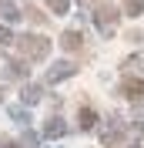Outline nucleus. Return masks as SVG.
Wrapping results in <instances>:
<instances>
[{
	"mask_svg": "<svg viewBox=\"0 0 144 148\" xmlns=\"http://www.w3.org/2000/svg\"><path fill=\"white\" fill-rule=\"evenodd\" d=\"M17 47H20V54L27 57V61H44V57L50 54V40H47V37H37V34L17 37Z\"/></svg>",
	"mask_w": 144,
	"mask_h": 148,
	"instance_id": "obj_1",
	"label": "nucleus"
},
{
	"mask_svg": "<svg viewBox=\"0 0 144 148\" xmlns=\"http://www.w3.org/2000/svg\"><path fill=\"white\" fill-rule=\"evenodd\" d=\"M94 24H97L101 34H114V27H117V10H114V7H97V10H94Z\"/></svg>",
	"mask_w": 144,
	"mask_h": 148,
	"instance_id": "obj_2",
	"label": "nucleus"
},
{
	"mask_svg": "<svg viewBox=\"0 0 144 148\" xmlns=\"http://www.w3.org/2000/svg\"><path fill=\"white\" fill-rule=\"evenodd\" d=\"M121 94H124L127 101H141V98H144V81H137V77H124V81H121Z\"/></svg>",
	"mask_w": 144,
	"mask_h": 148,
	"instance_id": "obj_3",
	"label": "nucleus"
},
{
	"mask_svg": "<svg viewBox=\"0 0 144 148\" xmlns=\"http://www.w3.org/2000/svg\"><path fill=\"white\" fill-rule=\"evenodd\" d=\"M74 71H77V67H74L71 61H60V64H54L50 71H47V81H50V84H57V81H64V77H71Z\"/></svg>",
	"mask_w": 144,
	"mask_h": 148,
	"instance_id": "obj_4",
	"label": "nucleus"
},
{
	"mask_svg": "<svg viewBox=\"0 0 144 148\" xmlns=\"http://www.w3.org/2000/svg\"><path fill=\"white\" fill-rule=\"evenodd\" d=\"M60 47H64V51H81V47H84V37H81V30H64V37H60Z\"/></svg>",
	"mask_w": 144,
	"mask_h": 148,
	"instance_id": "obj_5",
	"label": "nucleus"
},
{
	"mask_svg": "<svg viewBox=\"0 0 144 148\" xmlns=\"http://www.w3.org/2000/svg\"><path fill=\"white\" fill-rule=\"evenodd\" d=\"M94 121H97L94 108H81V111H77V125H81L84 131H87V128H94Z\"/></svg>",
	"mask_w": 144,
	"mask_h": 148,
	"instance_id": "obj_6",
	"label": "nucleus"
},
{
	"mask_svg": "<svg viewBox=\"0 0 144 148\" xmlns=\"http://www.w3.org/2000/svg\"><path fill=\"white\" fill-rule=\"evenodd\" d=\"M64 131H67V128H64V121H60V118H50V121L44 125V135H47V138H60Z\"/></svg>",
	"mask_w": 144,
	"mask_h": 148,
	"instance_id": "obj_7",
	"label": "nucleus"
},
{
	"mask_svg": "<svg viewBox=\"0 0 144 148\" xmlns=\"http://www.w3.org/2000/svg\"><path fill=\"white\" fill-rule=\"evenodd\" d=\"M124 3V10L131 14V17H137V14H144V0H121Z\"/></svg>",
	"mask_w": 144,
	"mask_h": 148,
	"instance_id": "obj_8",
	"label": "nucleus"
},
{
	"mask_svg": "<svg viewBox=\"0 0 144 148\" xmlns=\"http://www.w3.org/2000/svg\"><path fill=\"white\" fill-rule=\"evenodd\" d=\"M24 101H27V104L40 101V88H37V84H27V88H24Z\"/></svg>",
	"mask_w": 144,
	"mask_h": 148,
	"instance_id": "obj_9",
	"label": "nucleus"
},
{
	"mask_svg": "<svg viewBox=\"0 0 144 148\" xmlns=\"http://www.w3.org/2000/svg\"><path fill=\"white\" fill-rule=\"evenodd\" d=\"M7 71H10V77H27V67L20 61H7Z\"/></svg>",
	"mask_w": 144,
	"mask_h": 148,
	"instance_id": "obj_10",
	"label": "nucleus"
},
{
	"mask_svg": "<svg viewBox=\"0 0 144 148\" xmlns=\"http://www.w3.org/2000/svg\"><path fill=\"white\" fill-rule=\"evenodd\" d=\"M47 3H50L54 14H67V10H71V0H47Z\"/></svg>",
	"mask_w": 144,
	"mask_h": 148,
	"instance_id": "obj_11",
	"label": "nucleus"
},
{
	"mask_svg": "<svg viewBox=\"0 0 144 148\" xmlns=\"http://www.w3.org/2000/svg\"><path fill=\"white\" fill-rule=\"evenodd\" d=\"M14 44V34H10V27H0V47Z\"/></svg>",
	"mask_w": 144,
	"mask_h": 148,
	"instance_id": "obj_12",
	"label": "nucleus"
},
{
	"mask_svg": "<svg viewBox=\"0 0 144 148\" xmlns=\"http://www.w3.org/2000/svg\"><path fill=\"white\" fill-rule=\"evenodd\" d=\"M27 17H30V20H34V24H44V14H40V10H34V7H30V10H27Z\"/></svg>",
	"mask_w": 144,
	"mask_h": 148,
	"instance_id": "obj_13",
	"label": "nucleus"
},
{
	"mask_svg": "<svg viewBox=\"0 0 144 148\" xmlns=\"http://www.w3.org/2000/svg\"><path fill=\"white\" fill-rule=\"evenodd\" d=\"M3 17H7V20H17L20 14H17V7H10V3H7V7H3Z\"/></svg>",
	"mask_w": 144,
	"mask_h": 148,
	"instance_id": "obj_14",
	"label": "nucleus"
},
{
	"mask_svg": "<svg viewBox=\"0 0 144 148\" xmlns=\"http://www.w3.org/2000/svg\"><path fill=\"white\" fill-rule=\"evenodd\" d=\"M3 148H17V145H14V141H3Z\"/></svg>",
	"mask_w": 144,
	"mask_h": 148,
	"instance_id": "obj_15",
	"label": "nucleus"
},
{
	"mask_svg": "<svg viewBox=\"0 0 144 148\" xmlns=\"http://www.w3.org/2000/svg\"><path fill=\"white\" fill-rule=\"evenodd\" d=\"M0 98H3V88H0Z\"/></svg>",
	"mask_w": 144,
	"mask_h": 148,
	"instance_id": "obj_16",
	"label": "nucleus"
},
{
	"mask_svg": "<svg viewBox=\"0 0 144 148\" xmlns=\"http://www.w3.org/2000/svg\"><path fill=\"white\" fill-rule=\"evenodd\" d=\"M81 3H87V0H81Z\"/></svg>",
	"mask_w": 144,
	"mask_h": 148,
	"instance_id": "obj_17",
	"label": "nucleus"
}]
</instances>
